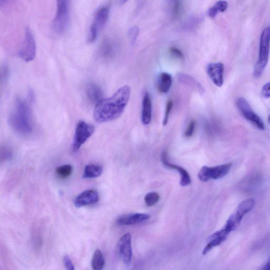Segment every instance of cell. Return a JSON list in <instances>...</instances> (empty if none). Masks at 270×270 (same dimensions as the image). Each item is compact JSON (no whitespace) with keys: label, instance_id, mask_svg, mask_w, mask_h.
Returning a JSON list of instances; mask_svg holds the SVG:
<instances>
[{"label":"cell","instance_id":"6da1fadb","mask_svg":"<svg viewBox=\"0 0 270 270\" xmlns=\"http://www.w3.org/2000/svg\"><path fill=\"white\" fill-rule=\"evenodd\" d=\"M131 93L129 86L120 88L111 97L103 99L95 107L94 117L100 123L115 121L119 118L129 103Z\"/></svg>","mask_w":270,"mask_h":270},{"label":"cell","instance_id":"7a4b0ae2","mask_svg":"<svg viewBox=\"0 0 270 270\" xmlns=\"http://www.w3.org/2000/svg\"><path fill=\"white\" fill-rule=\"evenodd\" d=\"M32 95L31 93L28 101L17 99L15 109L12 112L9 119L12 129L23 135L29 134L33 131L31 108Z\"/></svg>","mask_w":270,"mask_h":270},{"label":"cell","instance_id":"3957f363","mask_svg":"<svg viewBox=\"0 0 270 270\" xmlns=\"http://www.w3.org/2000/svg\"><path fill=\"white\" fill-rule=\"evenodd\" d=\"M270 28L267 26L263 31L260 38L259 58L254 67L253 75L259 78L266 67L269 54Z\"/></svg>","mask_w":270,"mask_h":270},{"label":"cell","instance_id":"277c9868","mask_svg":"<svg viewBox=\"0 0 270 270\" xmlns=\"http://www.w3.org/2000/svg\"><path fill=\"white\" fill-rule=\"evenodd\" d=\"M254 200L250 198L241 202L236 211L227 220L223 229L227 234L236 230L239 227L242 220L245 215L249 212L254 207Z\"/></svg>","mask_w":270,"mask_h":270},{"label":"cell","instance_id":"5b68a950","mask_svg":"<svg viewBox=\"0 0 270 270\" xmlns=\"http://www.w3.org/2000/svg\"><path fill=\"white\" fill-rule=\"evenodd\" d=\"M70 0H56L57 9L52 22V29L55 33L62 34L67 27L69 19Z\"/></svg>","mask_w":270,"mask_h":270},{"label":"cell","instance_id":"8992f818","mask_svg":"<svg viewBox=\"0 0 270 270\" xmlns=\"http://www.w3.org/2000/svg\"><path fill=\"white\" fill-rule=\"evenodd\" d=\"M109 12V8L107 7H102L97 11L89 31L87 37L88 43L92 44L96 40L99 33L107 22Z\"/></svg>","mask_w":270,"mask_h":270},{"label":"cell","instance_id":"52a82bcc","mask_svg":"<svg viewBox=\"0 0 270 270\" xmlns=\"http://www.w3.org/2000/svg\"><path fill=\"white\" fill-rule=\"evenodd\" d=\"M236 106L241 114L248 122L261 131L265 130L263 120L253 110L249 102L243 97H239L236 101Z\"/></svg>","mask_w":270,"mask_h":270},{"label":"cell","instance_id":"ba28073f","mask_svg":"<svg viewBox=\"0 0 270 270\" xmlns=\"http://www.w3.org/2000/svg\"><path fill=\"white\" fill-rule=\"evenodd\" d=\"M231 167V163L212 167L204 166L199 172L198 177L203 182H207L210 179H219L228 174Z\"/></svg>","mask_w":270,"mask_h":270},{"label":"cell","instance_id":"9c48e42d","mask_svg":"<svg viewBox=\"0 0 270 270\" xmlns=\"http://www.w3.org/2000/svg\"><path fill=\"white\" fill-rule=\"evenodd\" d=\"M95 130L94 126L84 121L79 122L76 127L72 149L74 152L79 150L81 147L93 135Z\"/></svg>","mask_w":270,"mask_h":270},{"label":"cell","instance_id":"30bf717a","mask_svg":"<svg viewBox=\"0 0 270 270\" xmlns=\"http://www.w3.org/2000/svg\"><path fill=\"white\" fill-rule=\"evenodd\" d=\"M36 54V44L30 27L25 30L24 39L22 46L19 52L20 57L25 62L33 61Z\"/></svg>","mask_w":270,"mask_h":270},{"label":"cell","instance_id":"8fae6325","mask_svg":"<svg viewBox=\"0 0 270 270\" xmlns=\"http://www.w3.org/2000/svg\"><path fill=\"white\" fill-rule=\"evenodd\" d=\"M118 250L124 263L129 266L132 263L133 252L132 235L128 233L124 234L118 241Z\"/></svg>","mask_w":270,"mask_h":270},{"label":"cell","instance_id":"7c38bea8","mask_svg":"<svg viewBox=\"0 0 270 270\" xmlns=\"http://www.w3.org/2000/svg\"><path fill=\"white\" fill-rule=\"evenodd\" d=\"M206 70L213 83L218 87H221L224 83V65L221 63H211L208 65Z\"/></svg>","mask_w":270,"mask_h":270},{"label":"cell","instance_id":"4fadbf2b","mask_svg":"<svg viewBox=\"0 0 270 270\" xmlns=\"http://www.w3.org/2000/svg\"><path fill=\"white\" fill-rule=\"evenodd\" d=\"M162 162L166 167L176 170L179 172L181 175L180 185L182 187H187L191 184L192 180L187 170L179 166L172 164L168 162L167 151H164L162 153Z\"/></svg>","mask_w":270,"mask_h":270},{"label":"cell","instance_id":"5bb4252c","mask_svg":"<svg viewBox=\"0 0 270 270\" xmlns=\"http://www.w3.org/2000/svg\"><path fill=\"white\" fill-rule=\"evenodd\" d=\"M99 200V196L98 192L94 190H89L79 195L76 198L74 203L77 207H81L96 204Z\"/></svg>","mask_w":270,"mask_h":270},{"label":"cell","instance_id":"9a60e30c","mask_svg":"<svg viewBox=\"0 0 270 270\" xmlns=\"http://www.w3.org/2000/svg\"><path fill=\"white\" fill-rule=\"evenodd\" d=\"M150 216L144 213H135L123 216L118 219L117 223L119 225H133L145 222L148 220Z\"/></svg>","mask_w":270,"mask_h":270},{"label":"cell","instance_id":"2e32d148","mask_svg":"<svg viewBox=\"0 0 270 270\" xmlns=\"http://www.w3.org/2000/svg\"><path fill=\"white\" fill-rule=\"evenodd\" d=\"M141 121L145 125L150 124L152 118V103L148 92H146L143 99L142 105Z\"/></svg>","mask_w":270,"mask_h":270},{"label":"cell","instance_id":"e0dca14e","mask_svg":"<svg viewBox=\"0 0 270 270\" xmlns=\"http://www.w3.org/2000/svg\"><path fill=\"white\" fill-rule=\"evenodd\" d=\"M86 93L89 100L93 104H97L103 99L104 94L102 88L94 83L87 84Z\"/></svg>","mask_w":270,"mask_h":270},{"label":"cell","instance_id":"ac0fdd59","mask_svg":"<svg viewBox=\"0 0 270 270\" xmlns=\"http://www.w3.org/2000/svg\"><path fill=\"white\" fill-rule=\"evenodd\" d=\"M117 45L116 42L110 39H105L100 47L99 52L103 57L108 58L111 57L116 51Z\"/></svg>","mask_w":270,"mask_h":270},{"label":"cell","instance_id":"d6986e66","mask_svg":"<svg viewBox=\"0 0 270 270\" xmlns=\"http://www.w3.org/2000/svg\"><path fill=\"white\" fill-rule=\"evenodd\" d=\"M179 81L185 85L191 87L199 94H203L204 89L202 85L194 78L186 74H181L178 75Z\"/></svg>","mask_w":270,"mask_h":270},{"label":"cell","instance_id":"ffe728a7","mask_svg":"<svg viewBox=\"0 0 270 270\" xmlns=\"http://www.w3.org/2000/svg\"><path fill=\"white\" fill-rule=\"evenodd\" d=\"M172 84V77L169 74L163 73L159 77L158 89L161 94L167 93Z\"/></svg>","mask_w":270,"mask_h":270},{"label":"cell","instance_id":"44dd1931","mask_svg":"<svg viewBox=\"0 0 270 270\" xmlns=\"http://www.w3.org/2000/svg\"><path fill=\"white\" fill-rule=\"evenodd\" d=\"M228 7L229 4L225 0H219L208 9L207 12V16L211 19L215 18L219 13L224 12Z\"/></svg>","mask_w":270,"mask_h":270},{"label":"cell","instance_id":"7402d4cb","mask_svg":"<svg viewBox=\"0 0 270 270\" xmlns=\"http://www.w3.org/2000/svg\"><path fill=\"white\" fill-rule=\"evenodd\" d=\"M103 173V168L100 165H89L85 167L83 174V178L91 179L100 176Z\"/></svg>","mask_w":270,"mask_h":270},{"label":"cell","instance_id":"603a6c76","mask_svg":"<svg viewBox=\"0 0 270 270\" xmlns=\"http://www.w3.org/2000/svg\"><path fill=\"white\" fill-rule=\"evenodd\" d=\"M105 261L102 252L97 249L94 253L92 259V267L95 270H101L105 266Z\"/></svg>","mask_w":270,"mask_h":270},{"label":"cell","instance_id":"cb8c5ba5","mask_svg":"<svg viewBox=\"0 0 270 270\" xmlns=\"http://www.w3.org/2000/svg\"><path fill=\"white\" fill-rule=\"evenodd\" d=\"M73 167L70 165H64L56 168L55 172L58 176L62 179H66L72 175Z\"/></svg>","mask_w":270,"mask_h":270},{"label":"cell","instance_id":"d4e9b609","mask_svg":"<svg viewBox=\"0 0 270 270\" xmlns=\"http://www.w3.org/2000/svg\"><path fill=\"white\" fill-rule=\"evenodd\" d=\"M160 199V196L158 193L150 192L145 196L144 200L146 205L151 207L157 204Z\"/></svg>","mask_w":270,"mask_h":270},{"label":"cell","instance_id":"484cf974","mask_svg":"<svg viewBox=\"0 0 270 270\" xmlns=\"http://www.w3.org/2000/svg\"><path fill=\"white\" fill-rule=\"evenodd\" d=\"M12 152L11 148L7 146H3L0 148V161H6L12 158Z\"/></svg>","mask_w":270,"mask_h":270},{"label":"cell","instance_id":"4316f807","mask_svg":"<svg viewBox=\"0 0 270 270\" xmlns=\"http://www.w3.org/2000/svg\"><path fill=\"white\" fill-rule=\"evenodd\" d=\"M139 34V29L137 26H133L130 28L128 32V37H129L131 43L134 45L136 42Z\"/></svg>","mask_w":270,"mask_h":270},{"label":"cell","instance_id":"83f0119b","mask_svg":"<svg viewBox=\"0 0 270 270\" xmlns=\"http://www.w3.org/2000/svg\"><path fill=\"white\" fill-rule=\"evenodd\" d=\"M173 106V103L172 100H169L166 106V109L165 111V115L163 119V126H166L169 120L170 112L172 109Z\"/></svg>","mask_w":270,"mask_h":270},{"label":"cell","instance_id":"f1b7e54d","mask_svg":"<svg viewBox=\"0 0 270 270\" xmlns=\"http://www.w3.org/2000/svg\"><path fill=\"white\" fill-rule=\"evenodd\" d=\"M196 129V121L192 119L189 123L186 131L184 132V136L187 138L191 137L194 132Z\"/></svg>","mask_w":270,"mask_h":270},{"label":"cell","instance_id":"f546056e","mask_svg":"<svg viewBox=\"0 0 270 270\" xmlns=\"http://www.w3.org/2000/svg\"><path fill=\"white\" fill-rule=\"evenodd\" d=\"M64 263L65 266L67 269L74 270L75 266L70 258L68 255H65L64 258Z\"/></svg>","mask_w":270,"mask_h":270},{"label":"cell","instance_id":"4dcf8cb0","mask_svg":"<svg viewBox=\"0 0 270 270\" xmlns=\"http://www.w3.org/2000/svg\"><path fill=\"white\" fill-rule=\"evenodd\" d=\"M262 96L266 99H268L270 97V83L269 82H267L265 83L262 87Z\"/></svg>","mask_w":270,"mask_h":270},{"label":"cell","instance_id":"1f68e13d","mask_svg":"<svg viewBox=\"0 0 270 270\" xmlns=\"http://www.w3.org/2000/svg\"><path fill=\"white\" fill-rule=\"evenodd\" d=\"M8 75V69L6 67H3L0 69V88H1L3 82L5 80Z\"/></svg>","mask_w":270,"mask_h":270},{"label":"cell","instance_id":"d6a6232c","mask_svg":"<svg viewBox=\"0 0 270 270\" xmlns=\"http://www.w3.org/2000/svg\"><path fill=\"white\" fill-rule=\"evenodd\" d=\"M169 51L175 57L179 59H183L184 58V55L182 52L178 48L172 47L170 49Z\"/></svg>","mask_w":270,"mask_h":270},{"label":"cell","instance_id":"836d02e7","mask_svg":"<svg viewBox=\"0 0 270 270\" xmlns=\"http://www.w3.org/2000/svg\"><path fill=\"white\" fill-rule=\"evenodd\" d=\"M10 1H11V0H0V8L4 7Z\"/></svg>","mask_w":270,"mask_h":270},{"label":"cell","instance_id":"e575fe53","mask_svg":"<svg viewBox=\"0 0 270 270\" xmlns=\"http://www.w3.org/2000/svg\"><path fill=\"white\" fill-rule=\"evenodd\" d=\"M269 262H268L264 266L263 269L264 270H269Z\"/></svg>","mask_w":270,"mask_h":270},{"label":"cell","instance_id":"d590c367","mask_svg":"<svg viewBox=\"0 0 270 270\" xmlns=\"http://www.w3.org/2000/svg\"><path fill=\"white\" fill-rule=\"evenodd\" d=\"M129 1V0H119V3L121 5L125 4L126 2Z\"/></svg>","mask_w":270,"mask_h":270}]
</instances>
